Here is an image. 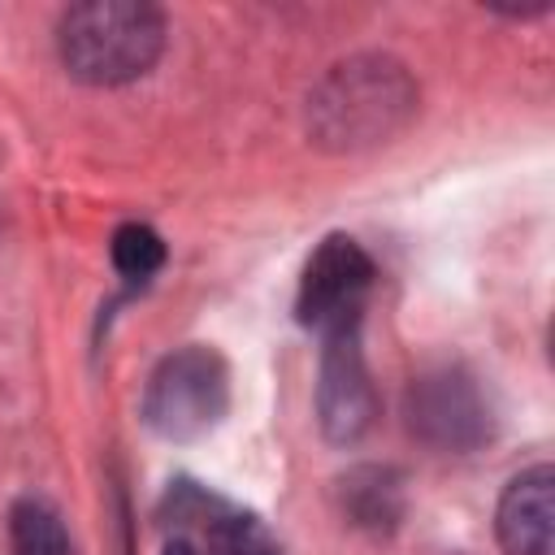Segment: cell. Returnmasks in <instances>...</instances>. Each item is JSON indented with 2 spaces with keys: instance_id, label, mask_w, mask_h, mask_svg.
I'll use <instances>...</instances> for the list:
<instances>
[{
  "instance_id": "6da1fadb",
  "label": "cell",
  "mask_w": 555,
  "mask_h": 555,
  "mask_svg": "<svg viewBox=\"0 0 555 555\" xmlns=\"http://www.w3.org/2000/svg\"><path fill=\"white\" fill-rule=\"evenodd\" d=\"M416 113V82L390 56H351L308 95V130L321 147L356 152L386 143Z\"/></svg>"
},
{
  "instance_id": "7a4b0ae2",
  "label": "cell",
  "mask_w": 555,
  "mask_h": 555,
  "mask_svg": "<svg viewBox=\"0 0 555 555\" xmlns=\"http://www.w3.org/2000/svg\"><path fill=\"white\" fill-rule=\"evenodd\" d=\"M61 61L78 82L121 87L165 52V13L139 0H87L61 17Z\"/></svg>"
},
{
  "instance_id": "3957f363",
  "label": "cell",
  "mask_w": 555,
  "mask_h": 555,
  "mask_svg": "<svg viewBox=\"0 0 555 555\" xmlns=\"http://www.w3.org/2000/svg\"><path fill=\"white\" fill-rule=\"evenodd\" d=\"M230 403L225 360L208 347H182L165 356L143 390V421L152 434L169 442H191L208 434Z\"/></svg>"
},
{
  "instance_id": "277c9868",
  "label": "cell",
  "mask_w": 555,
  "mask_h": 555,
  "mask_svg": "<svg viewBox=\"0 0 555 555\" xmlns=\"http://www.w3.org/2000/svg\"><path fill=\"white\" fill-rule=\"evenodd\" d=\"M408 429L438 451H477L490 438V403L477 377L460 364L421 373L408 386Z\"/></svg>"
},
{
  "instance_id": "5b68a950",
  "label": "cell",
  "mask_w": 555,
  "mask_h": 555,
  "mask_svg": "<svg viewBox=\"0 0 555 555\" xmlns=\"http://www.w3.org/2000/svg\"><path fill=\"white\" fill-rule=\"evenodd\" d=\"M369 286H373L369 251L347 234H330L304 264L295 312L317 334H330V330H343V325H360Z\"/></svg>"
},
{
  "instance_id": "8992f818",
  "label": "cell",
  "mask_w": 555,
  "mask_h": 555,
  "mask_svg": "<svg viewBox=\"0 0 555 555\" xmlns=\"http://www.w3.org/2000/svg\"><path fill=\"white\" fill-rule=\"evenodd\" d=\"M321 338H325V351H321V377H317V416L330 442H356L369 434L377 416V395L360 351V325H343Z\"/></svg>"
},
{
  "instance_id": "52a82bcc",
  "label": "cell",
  "mask_w": 555,
  "mask_h": 555,
  "mask_svg": "<svg viewBox=\"0 0 555 555\" xmlns=\"http://www.w3.org/2000/svg\"><path fill=\"white\" fill-rule=\"evenodd\" d=\"M551 499H555L551 464H533L503 486L494 533L507 555H551Z\"/></svg>"
},
{
  "instance_id": "ba28073f",
  "label": "cell",
  "mask_w": 555,
  "mask_h": 555,
  "mask_svg": "<svg viewBox=\"0 0 555 555\" xmlns=\"http://www.w3.org/2000/svg\"><path fill=\"white\" fill-rule=\"evenodd\" d=\"M178 520H204V555H278L264 525L247 512H234L225 503H212L195 490H182V503L173 507Z\"/></svg>"
},
{
  "instance_id": "9c48e42d",
  "label": "cell",
  "mask_w": 555,
  "mask_h": 555,
  "mask_svg": "<svg viewBox=\"0 0 555 555\" xmlns=\"http://www.w3.org/2000/svg\"><path fill=\"white\" fill-rule=\"evenodd\" d=\"M338 494H343V512H347L351 525H360V529L386 533V529H395L399 516H403V477H399L395 468L360 464V468H351V473L338 481Z\"/></svg>"
},
{
  "instance_id": "30bf717a",
  "label": "cell",
  "mask_w": 555,
  "mask_h": 555,
  "mask_svg": "<svg viewBox=\"0 0 555 555\" xmlns=\"http://www.w3.org/2000/svg\"><path fill=\"white\" fill-rule=\"evenodd\" d=\"M9 546L13 555H74L56 507H48L43 499H22L9 512Z\"/></svg>"
},
{
  "instance_id": "8fae6325",
  "label": "cell",
  "mask_w": 555,
  "mask_h": 555,
  "mask_svg": "<svg viewBox=\"0 0 555 555\" xmlns=\"http://www.w3.org/2000/svg\"><path fill=\"white\" fill-rule=\"evenodd\" d=\"M108 251H113V269H117L126 282H147V278L165 264V243H160V234H156L152 225H143V221L117 225Z\"/></svg>"
},
{
  "instance_id": "7c38bea8",
  "label": "cell",
  "mask_w": 555,
  "mask_h": 555,
  "mask_svg": "<svg viewBox=\"0 0 555 555\" xmlns=\"http://www.w3.org/2000/svg\"><path fill=\"white\" fill-rule=\"evenodd\" d=\"M165 555H204L195 542H186V538H173L169 546H165Z\"/></svg>"
}]
</instances>
